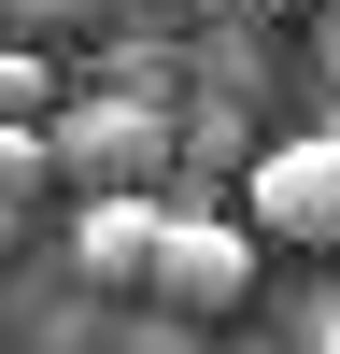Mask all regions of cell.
I'll list each match as a JSON object with an SVG mask.
<instances>
[{
    "label": "cell",
    "mask_w": 340,
    "mask_h": 354,
    "mask_svg": "<svg viewBox=\"0 0 340 354\" xmlns=\"http://www.w3.org/2000/svg\"><path fill=\"white\" fill-rule=\"evenodd\" d=\"M241 283H255V213L227 227L213 198H185V185H170V241H156L142 312H170V326H213V312H241Z\"/></svg>",
    "instance_id": "2"
},
{
    "label": "cell",
    "mask_w": 340,
    "mask_h": 354,
    "mask_svg": "<svg viewBox=\"0 0 340 354\" xmlns=\"http://www.w3.org/2000/svg\"><path fill=\"white\" fill-rule=\"evenodd\" d=\"M43 198H71V170H57V113H0V213H43Z\"/></svg>",
    "instance_id": "5"
},
{
    "label": "cell",
    "mask_w": 340,
    "mask_h": 354,
    "mask_svg": "<svg viewBox=\"0 0 340 354\" xmlns=\"http://www.w3.org/2000/svg\"><path fill=\"white\" fill-rule=\"evenodd\" d=\"M85 15H100V0H0V28H28V43H71Z\"/></svg>",
    "instance_id": "7"
},
{
    "label": "cell",
    "mask_w": 340,
    "mask_h": 354,
    "mask_svg": "<svg viewBox=\"0 0 340 354\" xmlns=\"http://www.w3.org/2000/svg\"><path fill=\"white\" fill-rule=\"evenodd\" d=\"M312 354H340V298H326V312H312Z\"/></svg>",
    "instance_id": "9"
},
{
    "label": "cell",
    "mask_w": 340,
    "mask_h": 354,
    "mask_svg": "<svg viewBox=\"0 0 340 354\" xmlns=\"http://www.w3.org/2000/svg\"><path fill=\"white\" fill-rule=\"evenodd\" d=\"M57 170H71V198H100V185H185V113L128 100V85H85V100H57Z\"/></svg>",
    "instance_id": "1"
},
{
    "label": "cell",
    "mask_w": 340,
    "mask_h": 354,
    "mask_svg": "<svg viewBox=\"0 0 340 354\" xmlns=\"http://www.w3.org/2000/svg\"><path fill=\"white\" fill-rule=\"evenodd\" d=\"M255 241H298V255H340V128H298L255 156Z\"/></svg>",
    "instance_id": "3"
},
{
    "label": "cell",
    "mask_w": 340,
    "mask_h": 354,
    "mask_svg": "<svg viewBox=\"0 0 340 354\" xmlns=\"http://www.w3.org/2000/svg\"><path fill=\"white\" fill-rule=\"evenodd\" d=\"M0 113H57V43L0 28Z\"/></svg>",
    "instance_id": "6"
},
{
    "label": "cell",
    "mask_w": 340,
    "mask_h": 354,
    "mask_svg": "<svg viewBox=\"0 0 340 354\" xmlns=\"http://www.w3.org/2000/svg\"><path fill=\"white\" fill-rule=\"evenodd\" d=\"M156 241H170V185H100V198H71V270L113 283V298L156 283Z\"/></svg>",
    "instance_id": "4"
},
{
    "label": "cell",
    "mask_w": 340,
    "mask_h": 354,
    "mask_svg": "<svg viewBox=\"0 0 340 354\" xmlns=\"http://www.w3.org/2000/svg\"><path fill=\"white\" fill-rule=\"evenodd\" d=\"M198 15H255V28H270V15H298V0H198Z\"/></svg>",
    "instance_id": "8"
}]
</instances>
